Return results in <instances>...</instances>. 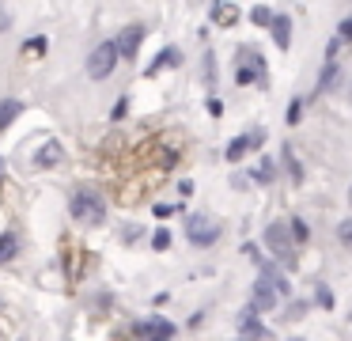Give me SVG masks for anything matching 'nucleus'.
<instances>
[{
    "label": "nucleus",
    "mask_w": 352,
    "mask_h": 341,
    "mask_svg": "<svg viewBox=\"0 0 352 341\" xmlns=\"http://www.w3.org/2000/svg\"><path fill=\"white\" fill-rule=\"evenodd\" d=\"M284 300H288V280H284L280 273H261V277L254 280V292H250V311L265 315V311L280 307Z\"/></svg>",
    "instance_id": "nucleus-1"
},
{
    "label": "nucleus",
    "mask_w": 352,
    "mask_h": 341,
    "mask_svg": "<svg viewBox=\"0 0 352 341\" xmlns=\"http://www.w3.org/2000/svg\"><path fill=\"white\" fill-rule=\"evenodd\" d=\"M118 61H122V50H118V42L95 45V50H91V61H87V76H91V80H107V76L118 68Z\"/></svg>",
    "instance_id": "nucleus-2"
},
{
    "label": "nucleus",
    "mask_w": 352,
    "mask_h": 341,
    "mask_svg": "<svg viewBox=\"0 0 352 341\" xmlns=\"http://www.w3.org/2000/svg\"><path fill=\"white\" fill-rule=\"evenodd\" d=\"M102 216H107V209H102V201L95 194H87V189H80V194H72V220L76 224H102Z\"/></svg>",
    "instance_id": "nucleus-3"
},
{
    "label": "nucleus",
    "mask_w": 352,
    "mask_h": 341,
    "mask_svg": "<svg viewBox=\"0 0 352 341\" xmlns=\"http://www.w3.org/2000/svg\"><path fill=\"white\" fill-rule=\"evenodd\" d=\"M186 235H190L193 247H212V242L220 239V224H216L212 216H205V212H193V216L186 220Z\"/></svg>",
    "instance_id": "nucleus-4"
},
{
    "label": "nucleus",
    "mask_w": 352,
    "mask_h": 341,
    "mask_svg": "<svg viewBox=\"0 0 352 341\" xmlns=\"http://www.w3.org/2000/svg\"><path fill=\"white\" fill-rule=\"evenodd\" d=\"M265 242H269V247H273V254H288V250H292L288 227H284V224H273V227H269V231H265Z\"/></svg>",
    "instance_id": "nucleus-5"
},
{
    "label": "nucleus",
    "mask_w": 352,
    "mask_h": 341,
    "mask_svg": "<svg viewBox=\"0 0 352 341\" xmlns=\"http://www.w3.org/2000/svg\"><path fill=\"white\" fill-rule=\"evenodd\" d=\"M140 42H144V27H129L122 38H118V50H122V57H133V53L140 50Z\"/></svg>",
    "instance_id": "nucleus-6"
},
{
    "label": "nucleus",
    "mask_w": 352,
    "mask_h": 341,
    "mask_svg": "<svg viewBox=\"0 0 352 341\" xmlns=\"http://www.w3.org/2000/svg\"><path fill=\"white\" fill-rule=\"evenodd\" d=\"M239 326H243V338H246V341H254V338H269V330L258 322V311H246Z\"/></svg>",
    "instance_id": "nucleus-7"
},
{
    "label": "nucleus",
    "mask_w": 352,
    "mask_h": 341,
    "mask_svg": "<svg viewBox=\"0 0 352 341\" xmlns=\"http://www.w3.org/2000/svg\"><path fill=\"white\" fill-rule=\"evenodd\" d=\"M34 163L38 167H54V163H61V144L57 141H46L38 148V156H34Z\"/></svg>",
    "instance_id": "nucleus-8"
},
{
    "label": "nucleus",
    "mask_w": 352,
    "mask_h": 341,
    "mask_svg": "<svg viewBox=\"0 0 352 341\" xmlns=\"http://www.w3.org/2000/svg\"><path fill=\"white\" fill-rule=\"evenodd\" d=\"M261 136H235V141L228 144V159H243L246 156V148H254Z\"/></svg>",
    "instance_id": "nucleus-9"
},
{
    "label": "nucleus",
    "mask_w": 352,
    "mask_h": 341,
    "mask_svg": "<svg viewBox=\"0 0 352 341\" xmlns=\"http://www.w3.org/2000/svg\"><path fill=\"white\" fill-rule=\"evenodd\" d=\"M144 333H148V341H170L175 326H170V322H160V318H155V322H148V326H144Z\"/></svg>",
    "instance_id": "nucleus-10"
},
{
    "label": "nucleus",
    "mask_w": 352,
    "mask_h": 341,
    "mask_svg": "<svg viewBox=\"0 0 352 341\" xmlns=\"http://www.w3.org/2000/svg\"><path fill=\"white\" fill-rule=\"evenodd\" d=\"M19 110H23V106L12 103V99H8V103H0V129H8L12 118H19Z\"/></svg>",
    "instance_id": "nucleus-11"
},
{
    "label": "nucleus",
    "mask_w": 352,
    "mask_h": 341,
    "mask_svg": "<svg viewBox=\"0 0 352 341\" xmlns=\"http://www.w3.org/2000/svg\"><path fill=\"white\" fill-rule=\"evenodd\" d=\"M333 83H337V61H326V72H322V80H318V91H333Z\"/></svg>",
    "instance_id": "nucleus-12"
},
{
    "label": "nucleus",
    "mask_w": 352,
    "mask_h": 341,
    "mask_svg": "<svg viewBox=\"0 0 352 341\" xmlns=\"http://www.w3.org/2000/svg\"><path fill=\"white\" fill-rule=\"evenodd\" d=\"M16 235H0V262H12L16 258Z\"/></svg>",
    "instance_id": "nucleus-13"
},
{
    "label": "nucleus",
    "mask_w": 352,
    "mask_h": 341,
    "mask_svg": "<svg viewBox=\"0 0 352 341\" xmlns=\"http://www.w3.org/2000/svg\"><path fill=\"white\" fill-rule=\"evenodd\" d=\"M269 27H273V38H276V45H288V19H273L269 23Z\"/></svg>",
    "instance_id": "nucleus-14"
},
{
    "label": "nucleus",
    "mask_w": 352,
    "mask_h": 341,
    "mask_svg": "<svg viewBox=\"0 0 352 341\" xmlns=\"http://www.w3.org/2000/svg\"><path fill=\"white\" fill-rule=\"evenodd\" d=\"M337 239H341V242H349V247H352V220L337 224Z\"/></svg>",
    "instance_id": "nucleus-15"
},
{
    "label": "nucleus",
    "mask_w": 352,
    "mask_h": 341,
    "mask_svg": "<svg viewBox=\"0 0 352 341\" xmlns=\"http://www.w3.org/2000/svg\"><path fill=\"white\" fill-rule=\"evenodd\" d=\"M160 65H178V50H167V53H160ZM160 65H155V68H160ZM155 68H152V72H155Z\"/></svg>",
    "instance_id": "nucleus-16"
},
{
    "label": "nucleus",
    "mask_w": 352,
    "mask_h": 341,
    "mask_svg": "<svg viewBox=\"0 0 352 341\" xmlns=\"http://www.w3.org/2000/svg\"><path fill=\"white\" fill-rule=\"evenodd\" d=\"M167 242H170V235H167V231H155V250H163Z\"/></svg>",
    "instance_id": "nucleus-17"
},
{
    "label": "nucleus",
    "mask_w": 352,
    "mask_h": 341,
    "mask_svg": "<svg viewBox=\"0 0 352 341\" xmlns=\"http://www.w3.org/2000/svg\"><path fill=\"white\" fill-rule=\"evenodd\" d=\"M341 38H352V19H344V23H341Z\"/></svg>",
    "instance_id": "nucleus-18"
},
{
    "label": "nucleus",
    "mask_w": 352,
    "mask_h": 341,
    "mask_svg": "<svg viewBox=\"0 0 352 341\" xmlns=\"http://www.w3.org/2000/svg\"><path fill=\"white\" fill-rule=\"evenodd\" d=\"M0 30H8V15L0 12Z\"/></svg>",
    "instance_id": "nucleus-19"
},
{
    "label": "nucleus",
    "mask_w": 352,
    "mask_h": 341,
    "mask_svg": "<svg viewBox=\"0 0 352 341\" xmlns=\"http://www.w3.org/2000/svg\"><path fill=\"white\" fill-rule=\"evenodd\" d=\"M349 201H352V194H349Z\"/></svg>",
    "instance_id": "nucleus-20"
}]
</instances>
